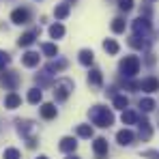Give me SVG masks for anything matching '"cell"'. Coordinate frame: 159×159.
Masks as SVG:
<instances>
[{"mask_svg": "<svg viewBox=\"0 0 159 159\" xmlns=\"http://www.w3.org/2000/svg\"><path fill=\"white\" fill-rule=\"evenodd\" d=\"M39 58H41V56L37 52H26L22 56V65H24V67H37V65H39Z\"/></svg>", "mask_w": 159, "mask_h": 159, "instance_id": "obj_13", "label": "cell"}, {"mask_svg": "<svg viewBox=\"0 0 159 159\" xmlns=\"http://www.w3.org/2000/svg\"><path fill=\"white\" fill-rule=\"evenodd\" d=\"M4 159H20V151L17 148H7L4 151Z\"/></svg>", "mask_w": 159, "mask_h": 159, "instance_id": "obj_32", "label": "cell"}, {"mask_svg": "<svg viewBox=\"0 0 159 159\" xmlns=\"http://www.w3.org/2000/svg\"><path fill=\"white\" fill-rule=\"evenodd\" d=\"M140 107H142V112H153V110H155V101H153L151 97H144V99L140 101Z\"/></svg>", "mask_w": 159, "mask_h": 159, "instance_id": "obj_28", "label": "cell"}, {"mask_svg": "<svg viewBox=\"0 0 159 159\" xmlns=\"http://www.w3.org/2000/svg\"><path fill=\"white\" fill-rule=\"evenodd\" d=\"M62 34H65V26H62V24L56 22V24L50 26V37H52V39H60Z\"/></svg>", "mask_w": 159, "mask_h": 159, "instance_id": "obj_21", "label": "cell"}, {"mask_svg": "<svg viewBox=\"0 0 159 159\" xmlns=\"http://www.w3.org/2000/svg\"><path fill=\"white\" fill-rule=\"evenodd\" d=\"M71 90H73V84H71L69 80H60V82L56 84V88H54V97H56V101H65V99L69 97Z\"/></svg>", "mask_w": 159, "mask_h": 159, "instance_id": "obj_3", "label": "cell"}, {"mask_svg": "<svg viewBox=\"0 0 159 159\" xmlns=\"http://www.w3.org/2000/svg\"><path fill=\"white\" fill-rule=\"evenodd\" d=\"M118 9L125 11V13L131 11V9H133V0H118Z\"/></svg>", "mask_w": 159, "mask_h": 159, "instance_id": "obj_31", "label": "cell"}, {"mask_svg": "<svg viewBox=\"0 0 159 159\" xmlns=\"http://www.w3.org/2000/svg\"><path fill=\"white\" fill-rule=\"evenodd\" d=\"M120 71H123L125 78H133L140 71V58L138 56H125L123 62H120Z\"/></svg>", "mask_w": 159, "mask_h": 159, "instance_id": "obj_2", "label": "cell"}, {"mask_svg": "<svg viewBox=\"0 0 159 159\" xmlns=\"http://www.w3.org/2000/svg\"><path fill=\"white\" fill-rule=\"evenodd\" d=\"M41 99H43L41 88H30V90H28V101H30V103H41Z\"/></svg>", "mask_w": 159, "mask_h": 159, "instance_id": "obj_19", "label": "cell"}, {"mask_svg": "<svg viewBox=\"0 0 159 159\" xmlns=\"http://www.w3.org/2000/svg\"><path fill=\"white\" fill-rule=\"evenodd\" d=\"M67 159H78V157H73V155H71V157H67Z\"/></svg>", "mask_w": 159, "mask_h": 159, "instance_id": "obj_36", "label": "cell"}, {"mask_svg": "<svg viewBox=\"0 0 159 159\" xmlns=\"http://www.w3.org/2000/svg\"><path fill=\"white\" fill-rule=\"evenodd\" d=\"M112 32H116V34L125 32V20H123V17H116V20L112 22Z\"/></svg>", "mask_w": 159, "mask_h": 159, "instance_id": "obj_25", "label": "cell"}, {"mask_svg": "<svg viewBox=\"0 0 159 159\" xmlns=\"http://www.w3.org/2000/svg\"><path fill=\"white\" fill-rule=\"evenodd\" d=\"M39 112H41V116L45 120H52V118H56V114H58V110H56L54 103H43V106L39 107Z\"/></svg>", "mask_w": 159, "mask_h": 159, "instance_id": "obj_10", "label": "cell"}, {"mask_svg": "<svg viewBox=\"0 0 159 159\" xmlns=\"http://www.w3.org/2000/svg\"><path fill=\"white\" fill-rule=\"evenodd\" d=\"M37 159H48V157H45V155H39V157H37Z\"/></svg>", "mask_w": 159, "mask_h": 159, "instance_id": "obj_35", "label": "cell"}, {"mask_svg": "<svg viewBox=\"0 0 159 159\" xmlns=\"http://www.w3.org/2000/svg\"><path fill=\"white\" fill-rule=\"evenodd\" d=\"M4 106L9 107V110H15V107L22 106V99H20V95H15V93H9L7 95V99H4Z\"/></svg>", "mask_w": 159, "mask_h": 159, "instance_id": "obj_14", "label": "cell"}, {"mask_svg": "<svg viewBox=\"0 0 159 159\" xmlns=\"http://www.w3.org/2000/svg\"><path fill=\"white\" fill-rule=\"evenodd\" d=\"M41 50H43V54H45V56H56V54H58V45H54V43H43V45H41Z\"/></svg>", "mask_w": 159, "mask_h": 159, "instance_id": "obj_27", "label": "cell"}, {"mask_svg": "<svg viewBox=\"0 0 159 159\" xmlns=\"http://www.w3.org/2000/svg\"><path fill=\"white\" fill-rule=\"evenodd\" d=\"M93 151H95L97 159H103L107 155V140L106 138H97V140L93 142Z\"/></svg>", "mask_w": 159, "mask_h": 159, "instance_id": "obj_5", "label": "cell"}, {"mask_svg": "<svg viewBox=\"0 0 159 159\" xmlns=\"http://www.w3.org/2000/svg\"><path fill=\"white\" fill-rule=\"evenodd\" d=\"M17 131L22 133V135H26L30 131V123L28 120H17Z\"/></svg>", "mask_w": 159, "mask_h": 159, "instance_id": "obj_30", "label": "cell"}, {"mask_svg": "<svg viewBox=\"0 0 159 159\" xmlns=\"http://www.w3.org/2000/svg\"><path fill=\"white\" fill-rule=\"evenodd\" d=\"M69 4H58L56 9H54V15H56V20H65L67 15H69Z\"/></svg>", "mask_w": 159, "mask_h": 159, "instance_id": "obj_22", "label": "cell"}, {"mask_svg": "<svg viewBox=\"0 0 159 159\" xmlns=\"http://www.w3.org/2000/svg\"><path fill=\"white\" fill-rule=\"evenodd\" d=\"M37 37H39V32H37V30H32V32H24V34L20 37V41H17V43H20V48H30V45L37 41Z\"/></svg>", "mask_w": 159, "mask_h": 159, "instance_id": "obj_11", "label": "cell"}, {"mask_svg": "<svg viewBox=\"0 0 159 159\" xmlns=\"http://www.w3.org/2000/svg\"><path fill=\"white\" fill-rule=\"evenodd\" d=\"M9 62H11V58H9V54H7V52H2V50H0V71H2V69H4V67H7Z\"/></svg>", "mask_w": 159, "mask_h": 159, "instance_id": "obj_33", "label": "cell"}, {"mask_svg": "<svg viewBox=\"0 0 159 159\" xmlns=\"http://www.w3.org/2000/svg\"><path fill=\"white\" fill-rule=\"evenodd\" d=\"M103 50H106L107 54H118L120 48H118V43H116L114 39H106V41H103Z\"/></svg>", "mask_w": 159, "mask_h": 159, "instance_id": "obj_23", "label": "cell"}, {"mask_svg": "<svg viewBox=\"0 0 159 159\" xmlns=\"http://www.w3.org/2000/svg\"><path fill=\"white\" fill-rule=\"evenodd\" d=\"M58 148L62 151V153H73L75 148H78V142H75V138H62L60 140V144H58Z\"/></svg>", "mask_w": 159, "mask_h": 159, "instance_id": "obj_9", "label": "cell"}, {"mask_svg": "<svg viewBox=\"0 0 159 159\" xmlns=\"http://www.w3.org/2000/svg\"><path fill=\"white\" fill-rule=\"evenodd\" d=\"M148 2H153V0H148Z\"/></svg>", "mask_w": 159, "mask_h": 159, "instance_id": "obj_37", "label": "cell"}, {"mask_svg": "<svg viewBox=\"0 0 159 159\" xmlns=\"http://www.w3.org/2000/svg\"><path fill=\"white\" fill-rule=\"evenodd\" d=\"M78 135L80 138H93V127L90 125H78Z\"/></svg>", "mask_w": 159, "mask_h": 159, "instance_id": "obj_29", "label": "cell"}, {"mask_svg": "<svg viewBox=\"0 0 159 159\" xmlns=\"http://www.w3.org/2000/svg\"><path fill=\"white\" fill-rule=\"evenodd\" d=\"M88 118H90V123L93 125H97V127H110L112 123H114V114L103 106H95L90 107V112H88Z\"/></svg>", "mask_w": 159, "mask_h": 159, "instance_id": "obj_1", "label": "cell"}, {"mask_svg": "<svg viewBox=\"0 0 159 159\" xmlns=\"http://www.w3.org/2000/svg\"><path fill=\"white\" fill-rule=\"evenodd\" d=\"M144 157H153V159H159V153H155V151H144Z\"/></svg>", "mask_w": 159, "mask_h": 159, "instance_id": "obj_34", "label": "cell"}, {"mask_svg": "<svg viewBox=\"0 0 159 159\" xmlns=\"http://www.w3.org/2000/svg\"><path fill=\"white\" fill-rule=\"evenodd\" d=\"M148 30H151V22H148L146 17H138V20L133 22V34H142V37H144Z\"/></svg>", "mask_w": 159, "mask_h": 159, "instance_id": "obj_7", "label": "cell"}, {"mask_svg": "<svg viewBox=\"0 0 159 159\" xmlns=\"http://www.w3.org/2000/svg\"><path fill=\"white\" fill-rule=\"evenodd\" d=\"M88 82H90L93 86H101V82H103V75H101V71H99V69H93V71L88 73Z\"/></svg>", "mask_w": 159, "mask_h": 159, "instance_id": "obj_20", "label": "cell"}, {"mask_svg": "<svg viewBox=\"0 0 159 159\" xmlns=\"http://www.w3.org/2000/svg\"><path fill=\"white\" fill-rule=\"evenodd\" d=\"M129 45L135 48V50H144V48H146V41H144V37L140 39V34H133L131 39H129Z\"/></svg>", "mask_w": 159, "mask_h": 159, "instance_id": "obj_24", "label": "cell"}, {"mask_svg": "<svg viewBox=\"0 0 159 159\" xmlns=\"http://www.w3.org/2000/svg\"><path fill=\"white\" fill-rule=\"evenodd\" d=\"M140 88H142L144 93H155V90H159V80L157 78H146V80H142Z\"/></svg>", "mask_w": 159, "mask_h": 159, "instance_id": "obj_12", "label": "cell"}, {"mask_svg": "<svg viewBox=\"0 0 159 159\" xmlns=\"http://www.w3.org/2000/svg\"><path fill=\"white\" fill-rule=\"evenodd\" d=\"M65 67H67V60H65V58H60V60H52L45 69H48V73H58V71H62Z\"/></svg>", "mask_w": 159, "mask_h": 159, "instance_id": "obj_16", "label": "cell"}, {"mask_svg": "<svg viewBox=\"0 0 159 159\" xmlns=\"http://www.w3.org/2000/svg\"><path fill=\"white\" fill-rule=\"evenodd\" d=\"M93 60H95L93 50H80V62H82L84 67H90V65H93Z\"/></svg>", "mask_w": 159, "mask_h": 159, "instance_id": "obj_15", "label": "cell"}, {"mask_svg": "<svg viewBox=\"0 0 159 159\" xmlns=\"http://www.w3.org/2000/svg\"><path fill=\"white\" fill-rule=\"evenodd\" d=\"M11 22H13V24H20V26H22V24H28V22H30V13H28L26 9H15V11L11 13Z\"/></svg>", "mask_w": 159, "mask_h": 159, "instance_id": "obj_6", "label": "cell"}, {"mask_svg": "<svg viewBox=\"0 0 159 159\" xmlns=\"http://www.w3.org/2000/svg\"><path fill=\"white\" fill-rule=\"evenodd\" d=\"M138 125H140V138H142V140H148V138H151V123H148L146 118H142Z\"/></svg>", "mask_w": 159, "mask_h": 159, "instance_id": "obj_17", "label": "cell"}, {"mask_svg": "<svg viewBox=\"0 0 159 159\" xmlns=\"http://www.w3.org/2000/svg\"><path fill=\"white\" fill-rule=\"evenodd\" d=\"M116 140H118L120 146H129V144H133L135 135H133V131H129V129H120V131L116 133Z\"/></svg>", "mask_w": 159, "mask_h": 159, "instance_id": "obj_8", "label": "cell"}, {"mask_svg": "<svg viewBox=\"0 0 159 159\" xmlns=\"http://www.w3.org/2000/svg\"><path fill=\"white\" fill-rule=\"evenodd\" d=\"M138 123V114L133 110H123V125H135Z\"/></svg>", "mask_w": 159, "mask_h": 159, "instance_id": "obj_18", "label": "cell"}, {"mask_svg": "<svg viewBox=\"0 0 159 159\" xmlns=\"http://www.w3.org/2000/svg\"><path fill=\"white\" fill-rule=\"evenodd\" d=\"M17 73H0V84L4 86V88H9V90H15V86H17Z\"/></svg>", "mask_w": 159, "mask_h": 159, "instance_id": "obj_4", "label": "cell"}, {"mask_svg": "<svg viewBox=\"0 0 159 159\" xmlns=\"http://www.w3.org/2000/svg\"><path fill=\"white\" fill-rule=\"evenodd\" d=\"M127 106H129V99H127L125 95H116V97H114V107H118V110H125Z\"/></svg>", "mask_w": 159, "mask_h": 159, "instance_id": "obj_26", "label": "cell"}]
</instances>
